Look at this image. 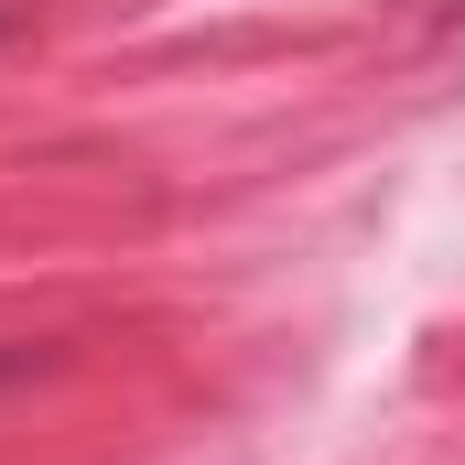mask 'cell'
Here are the masks:
<instances>
[{
  "mask_svg": "<svg viewBox=\"0 0 465 465\" xmlns=\"http://www.w3.org/2000/svg\"><path fill=\"white\" fill-rule=\"evenodd\" d=\"M44 368H65L54 336H44V347H0V390H11V379H44Z\"/></svg>",
  "mask_w": 465,
  "mask_h": 465,
  "instance_id": "6da1fadb",
  "label": "cell"
},
{
  "mask_svg": "<svg viewBox=\"0 0 465 465\" xmlns=\"http://www.w3.org/2000/svg\"><path fill=\"white\" fill-rule=\"evenodd\" d=\"M22 11H33V0H0V44H11V33H22Z\"/></svg>",
  "mask_w": 465,
  "mask_h": 465,
  "instance_id": "7a4b0ae2",
  "label": "cell"
}]
</instances>
